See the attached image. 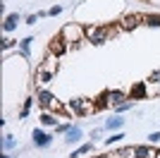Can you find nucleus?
I'll use <instances>...</instances> for the list:
<instances>
[{"instance_id":"20e7f679","label":"nucleus","mask_w":160,"mask_h":158,"mask_svg":"<svg viewBox=\"0 0 160 158\" xmlns=\"http://www.w3.org/2000/svg\"><path fill=\"white\" fill-rule=\"evenodd\" d=\"M38 103L43 105V108H55L58 105V101H55V96L50 91H41L38 93Z\"/></svg>"},{"instance_id":"dca6fc26","label":"nucleus","mask_w":160,"mask_h":158,"mask_svg":"<svg viewBox=\"0 0 160 158\" xmlns=\"http://www.w3.org/2000/svg\"><path fill=\"white\" fill-rule=\"evenodd\" d=\"M38 79H41V82H50V79H53V72H50V70H41Z\"/></svg>"},{"instance_id":"a211bd4d","label":"nucleus","mask_w":160,"mask_h":158,"mask_svg":"<svg viewBox=\"0 0 160 158\" xmlns=\"http://www.w3.org/2000/svg\"><path fill=\"white\" fill-rule=\"evenodd\" d=\"M91 149H93V146H91V144H84V146H81V149H79V151H74V153H72V158H79L81 153H88V151H91Z\"/></svg>"},{"instance_id":"0eeeda50","label":"nucleus","mask_w":160,"mask_h":158,"mask_svg":"<svg viewBox=\"0 0 160 158\" xmlns=\"http://www.w3.org/2000/svg\"><path fill=\"white\" fill-rule=\"evenodd\" d=\"M62 36H74V39H81V29H79V26L67 24L65 29H62Z\"/></svg>"},{"instance_id":"423d86ee","label":"nucleus","mask_w":160,"mask_h":158,"mask_svg":"<svg viewBox=\"0 0 160 158\" xmlns=\"http://www.w3.org/2000/svg\"><path fill=\"white\" fill-rule=\"evenodd\" d=\"M17 22H19V14L14 12V14H7L5 17V24H2V29H5V31H12L14 26H17Z\"/></svg>"},{"instance_id":"4be33fe9","label":"nucleus","mask_w":160,"mask_h":158,"mask_svg":"<svg viewBox=\"0 0 160 158\" xmlns=\"http://www.w3.org/2000/svg\"><path fill=\"white\" fill-rule=\"evenodd\" d=\"M60 10H62L60 5H58V7H50V10H48V17H53V14H60Z\"/></svg>"},{"instance_id":"412c9836","label":"nucleus","mask_w":160,"mask_h":158,"mask_svg":"<svg viewBox=\"0 0 160 158\" xmlns=\"http://www.w3.org/2000/svg\"><path fill=\"white\" fill-rule=\"evenodd\" d=\"M151 82H155V84H160V70H155V72L151 74Z\"/></svg>"},{"instance_id":"9b49d317","label":"nucleus","mask_w":160,"mask_h":158,"mask_svg":"<svg viewBox=\"0 0 160 158\" xmlns=\"http://www.w3.org/2000/svg\"><path fill=\"white\" fill-rule=\"evenodd\" d=\"M122 125H124V118H110V120L105 122L108 129H120Z\"/></svg>"},{"instance_id":"f3484780","label":"nucleus","mask_w":160,"mask_h":158,"mask_svg":"<svg viewBox=\"0 0 160 158\" xmlns=\"http://www.w3.org/2000/svg\"><path fill=\"white\" fill-rule=\"evenodd\" d=\"M146 19V24H151V26H158L160 24V17L158 14H148V17H143Z\"/></svg>"},{"instance_id":"4468645a","label":"nucleus","mask_w":160,"mask_h":158,"mask_svg":"<svg viewBox=\"0 0 160 158\" xmlns=\"http://www.w3.org/2000/svg\"><path fill=\"white\" fill-rule=\"evenodd\" d=\"M41 122H43L46 127H55V125H58V122H55V118H53V115H48V113H43V115H41Z\"/></svg>"},{"instance_id":"6e6552de","label":"nucleus","mask_w":160,"mask_h":158,"mask_svg":"<svg viewBox=\"0 0 160 158\" xmlns=\"http://www.w3.org/2000/svg\"><path fill=\"white\" fill-rule=\"evenodd\" d=\"M134 156H136V158H151L153 151H151L148 146H134Z\"/></svg>"},{"instance_id":"1a4fd4ad","label":"nucleus","mask_w":160,"mask_h":158,"mask_svg":"<svg viewBox=\"0 0 160 158\" xmlns=\"http://www.w3.org/2000/svg\"><path fill=\"white\" fill-rule=\"evenodd\" d=\"M146 93V84H134V89L129 91V98H141Z\"/></svg>"},{"instance_id":"f257e3e1","label":"nucleus","mask_w":160,"mask_h":158,"mask_svg":"<svg viewBox=\"0 0 160 158\" xmlns=\"http://www.w3.org/2000/svg\"><path fill=\"white\" fill-rule=\"evenodd\" d=\"M86 36L93 41V43H98V46H100V43H105L108 31H105V29H93V26H88V29H86Z\"/></svg>"},{"instance_id":"f8f14e48","label":"nucleus","mask_w":160,"mask_h":158,"mask_svg":"<svg viewBox=\"0 0 160 158\" xmlns=\"http://www.w3.org/2000/svg\"><path fill=\"white\" fill-rule=\"evenodd\" d=\"M139 19H141V17H136V14H129V17H124V22H122V29H134Z\"/></svg>"},{"instance_id":"9d476101","label":"nucleus","mask_w":160,"mask_h":158,"mask_svg":"<svg viewBox=\"0 0 160 158\" xmlns=\"http://www.w3.org/2000/svg\"><path fill=\"white\" fill-rule=\"evenodd\" d=\"M108 98H110V103L120 105V103H124V93H122V91H110V93H108Z\"/></svg>"},{"instance_id":"f03ea898","label":"nucleus","mask_w":160,"mask_h":158,"mask_svg":"<svg viewBox=\"0 0 160 158\" xmlns=\"http://www.w3.org/2000/svg\"><path fill=\"white\" fill-rule=\"evenodd\" d=\"M31 137H33V144H36V146H41V149H43V146H48L50 141H53V137H50V134H46L43 129H33V134H31Z\"/></svg>"},{"instance_id":"5701e85b","label":"nucleus","mask_w":160,"mask_h":158,"mask_svg":"<svg viewBox=\"0 0 160 158\" xmlns=\"http://www.w3.org/2000/svg\"><path fill=\"white\" fill-rule=\"evenodd\" d=\"M36 19H38V14H29V17H27V24H33Z\"/></svg>"},{"instance_id":"2eb2a0df","label":"nucleus","mask_w":160,"mask_h":158,"mask_svg":"<svg viewBox=\"0 0 160 158\" xmlns=\"http://www.w3.org/2000/svg\"><path fill=\"white\" fill-rule=\"evenodd\" d=\"M132 153H134V149H120V151H115L112 156L115 158H127V156H132Z\"/></svg>"},{"instance_id":"aec40b11","label":"nucleus","mask_w":160,"mask_h":158,"mask_svg":"<svg viewBox=\"0 0 160 158\" xmlns=\"http://www.w3.org/2000/svg\"><path fill=\"white\" fill-rule=\"evenodd\" d=\"M2 146H5V149H12V146H14V139L12 137H5V139H2Z\"/></svg>"},{"instance_id":"6ab92c4d","label":"nucleus","mask_w":160,"mask_h":158,"mask_svg":"<svg viewBox=\"0 0 160 158\" xmlns=\"http://www.w3.org/2000/svg\"><path fill=\"white\" fill-rule=\"evenodd\" d=\"M122 137H124V134H115V137H108V139H105V144L110 146V144H115V141H120Z\"/></svg>"},{"instance_id":"7ed1b4c3","label":"nucleus","mask_w":160,"mask_h":158,"mask_svg":"<svg viewBox=\"0 0 160 158\" xmlns=\"http://www.w3.org/2000/svg\"><path fill=\"white\" fill-rule=\"evenodd\" d=\"M67 108L74 110V113H86L88 110V98H72L67 103Z\"/></svg>"},{"instance_id":"ddd939ff","label":"nucleus","mask_w":160,"mask_h":158,"mask_svg":"<svg viewBox=\"0 0 160 158\" xmlns=\"http://www.w3.org/2000/svg\"><path fill=\"white\" fill-rule=\"evenodd\" d=\"M50 50H53L55 55H62V53H65V39H55V43L50 46Z\"/></svg>"},{"instance_id":"39448f33","label":"nucleus","mask_w":160,"mask_h":158,"mask_svg":"<svg viewBox=\"0 0 160 158\" xmlns=\"http://www.w3.org/2000/svg\"><path fill=\"white\" fill-rule=\"evenodd\" d=\"M79 139H81V129L79 127H69V129H67V137H65L67 144H77Z\"/></svg>"},{"instance_id":"393cba45","label":"nucleus","mask_w":160,"mask_h":158,"mask_svg":"<svg viewBox=\"0 0 160 158\" xmlns=\"http://www.w3.org/2000/svg\"><path fill=\"white\" fill-rule=\"evenodd\" d=\"M96 158H110V156H96Z\"/></svg>"},{"instance_id":"b1692460","label":"nucleus","mask_w":160,"mask_h":158,"mask_svg":"<svg viewBox=\"0 0 160 158\" xmlns=\"http://www.w3.org/2000/svg\"><path fill=\"white\" fill-rule=\"evenodd\" d=\"M151 141H160V132H155V134H151Z\"/></svg>"}]
</instances>
